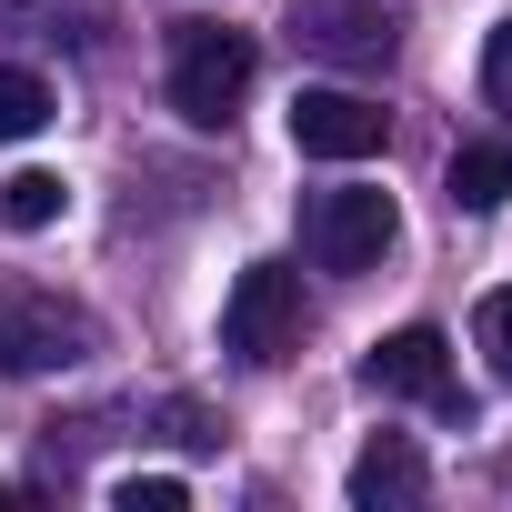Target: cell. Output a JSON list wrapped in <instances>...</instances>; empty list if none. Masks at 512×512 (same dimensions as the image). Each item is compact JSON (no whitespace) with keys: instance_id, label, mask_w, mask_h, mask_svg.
I'll list each match as a JSON object with an SVG mask.
<instances>
[{"instance_id":"6da1fadb","label":"cell","mask_w":512,"mask_h":512,"mask_svg":"<svg viewBox=\"0 0 512 512\" xmlns=\"http://www.w3.org/2000/svg\"><path fill=\"white\" fill-rule=\"evenodd\" d=\"M251 81H262V51H251L241 31H221V21H181L171 31V111L191 131H231Z\"/></svg>"},{"instance_id":"7a4b0ae2","label":"cell","mask_w":512,"mask_h":512,"mask_svg":"<svg viewBox=\"0 0 512 512\" xmlns=\"http://www.w3.org/2000/svg\"><path fill=\"white\" fill-rule=\"evenodd\" d=\"M302 272L292 262H241V282H231V302H221V352L231 362H251V372H272V362H292L302 352Z\"/></svg>"},{"instance_id":"3957f363","label":"cell","mask_w":512,"mask_h":512,"mask_svg":"<svg viewBox=\"0 0 512 512\" xmlns=\"http://www.w3.org/2000/svg\"><path fill=\"white\" fill-rule=\"evenodd\" d=\"M392 231H402L392 191H362V181L312 191V211H302V251H312L322 272H372L382 251H392Z\"/></svg>"},{"instance_id":"277c9868","label":"cell","mask_w":512,"mask_h":512,"mask_svg":"<svg viewBox=\"0 0 512 512\" xmlns=\"http://www.w3.org/2000/svg\"><path fill=\"white\" fill-rule=\"evenodd\" d=\"M362 392H382V402H442V412H462V422H472V402L452 392V342H442L432 322H412V332L372 342V352H362Z\"/></svg>"},{"instance_id":"5b68a950","label":"cell","mask_w":512,"mask_h":512,"mask_svg":"<svg viewBox=\"0 0 512 512\" xmlns=\"http://www.w3.org/2000/svg\"><path fill=\"white\" fill-rule=\"evenodd\" d=\"M292 31H302V51H322L342 71H392V51H402V21L382 0H292Z\"/></svg>"},{"instance_id":"8992f818","label":"cell","mask_w":512,"mask_h":512,"mask_svg":"<svg viewBox=\"0 0 512 512\" xmlns=\"http://www.w3.org/2000/svg\"><path fill=\"white\" fill-rule=\"evenodd\" d=\"M392 141V111L362 91H292V151L302 161H372Z\"/></svg>"},{"instance_id":"52a82bcc","label":"cell","mask_w":512,"mask_h":512,"mask_svg":"<svg viewBox=\"0 0 512 512\" xmlns=\"http://www.w3.org/2000/svg\"><path fill=\"white\" fill-rule=\"evenodd\" d=\"M81 342H91V322L61 312V302L0 312V372H61V362H81Z\"/></svg>"},{"instance_id":"ba28073f","label":"cell","mask_w":512,"mask_h":512,"mask_svg":"<svg viewBox=\"0 0 512 512\" xmlns=\"http://www.w3.org/2000/svg\"><path fill=\"white\" fill-rule=\"evenodd\" d=\"M352 512H402V502H422L432 492V472H422V452L402 442V432H372L362 452H352Z\"/></svg>"},{"instance_id":"9c48e42d","label":"cell","mask_w":512,"mask_h":512,"mask_svg":"<svg viewBox=\"0 0 512 512\" xmlns=\"http://www.w3.org/2000/svg\"><path fill=\"white\" fill-rule=\"evenodd\" d=\"M442 191H452V211H502L512 201V141H462Z\"/></svg>"},{"instance_id":"30bf717a","label":"cell","mask_w":512,"mask_h":512,"mask_svg":"<svg viewBox=\"0 0 512 512\" xmlns=\"http://www.w3.org/2000/svg\"><path fill=\"white\" fill-rule=\"evenodd\" d=\"M0 21H21V31H41V41H101L111 31V0H0Z\"/></svg>"},{"instance_id":"8fae6325","label":"cell","mask_w":512,"mask_h":512,"mask_svg":"<svg viewBox=\"0 0 512 512\" xmlns=\"http://www.w3.org/2000/svg\"><path fill=\"white\" fill-rule=\"evenodd\" d=\"M61 171H11V181H0V221H11V231H51L61 221Z\"/></svg>"},{"instance_id":"7c38bea8","label":"cell","mask_w":512,"mask_h":512,"mask_svg":"<svg viewBox=\"0 0 512 512\" xmlns=\"http://www.w3.org/2000/svg\"><path fill=\"white\" fill-rule=\"evenodd\" d=\"M41 121H51V81L21 71V61H0V141H31Z\"/></svg>"},{"instance_id":"4fadbf2b","label":"cell","mask_w":512,"mask_h":512,"mask_svg":"<svg viewBox=\"0 0 512 512\" xmlns=\"http://www.w3.org/2000/svg\"><path fill=\"white\" fill-rule=\"evenodd\" d=\"M111 502H121V512H181V502H191V482H181V472H121V482H111Z\"/></svg>"},{"instance_id":"5bb4252c","label":"cell","mask_w":512,"mask_h":512,"mask_svg":"<svg viewBox=\"0 0 512 512\" xmlns=\"http://www.w3.org/2000/svg\"><path fill=\"white\" fill-rule=\"evenodd\" d=\"M482 101H492V111H512V21L482 41Z\"/></svg>"},{"instance_id":"9a60e30c","label":"cell","mask_w":512,"mask_h":512,"mask_svg":"<svg viewBox=\"0 0 512 512\" xmlns=\"http://www.w3.org/2000/svg\"><path fill=\"white\" fill-rule=\"evenodd\" d=\"M482 352H492V362L512 372V282H502V292L482 302Z\"/></svg>"}]
</instances>
